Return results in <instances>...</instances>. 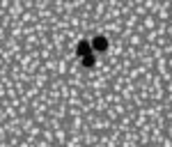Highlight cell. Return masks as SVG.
I'll list each match as a JSON object with an SVG mask.
<instances>
[{"instance_id":"2","label":"cell","mask_w":172,"mask_h":147,"mask_svg":"<svg viewBox=\"0 0 172 147\" xmlns=\"http://www.w3.org/2000/svg\"><path fill=\"white\" fill-rule=\"evenodd\" d=\"M83 62H85V67H92V64H94V55H87V57H83Z\"/></svg>"},{"instance_id":"1","label":"cell","mask_w":172,"mask_h":147,"mask_svg":"<svg viewBox=\"0 0 172 147\" xmlns=\"http://www.w3.org/2000/svg\"><path fill=\"white\" fill-rule=\"evenodd\" d=\"M94 46H97V48H106V39H101V37L94 39Z\"/></svg>"}]
</instances>
